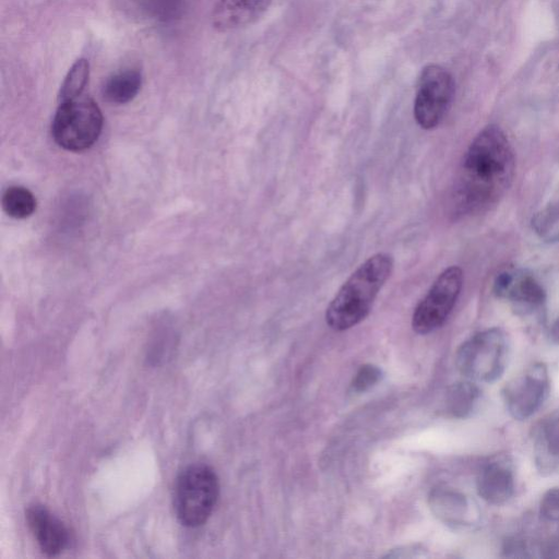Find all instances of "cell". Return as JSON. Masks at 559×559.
I'll list each match as a JSON object with an SVG mask.
<instances>
[{"instance_id":"30bf717a","label":"cell","mask_w":559,"mask_h":559,"mask_svg":"<svg viewBox=\"0 0 559 559\" xmlns=\"http://www.w3.org/2000/svg\"><path fill=\"white\" fill-rule=\"evenodd\" d=\"M25 514L28 527L44 554L57 556L69 545L68 527L45 506L32 504Z\"/></svg>"},{"instance_id":"ffe728a7","label":"cell","mask_w":559,"mask_h":559,"mask_svg":"<svg viewBox=\"0 0 559 559\" xmlns=\"http://www.w3.org/2000/svg\"><path fill=\"white\" fill-rule=\"evenodd\" d=\"M539 518L544 524L559 527V487L550 488L543 495Z\"/></svg>"},{"instance_id":"7a4b0ae2","label":"cell","mask_w":559,"mask_h":559,"mask_svg":"<svg viewBox=\"0 0 559 559\" xmlns=\"http://www.w3.org/2000/svg\"><path fill=\"white\" fill-rule=\"evenodd\" d=\"M392 270L393 258L385 252L376 253L361 263L328 306V325L335 331H345L361 322Z\"/></svg>"},{"instance_id":"7c38bea8","label":"cell","mask_w":559,"mask_h":559,"mask_svg":"<svg viewBox=\"0 0 559 559\" xmlns=\"http://www.w3.org/2000/svg\"><path fill=\"white\" fill-rule=\"evenodd\" d=\"M272 0H217L212 12L213 27L218 32H231L255 22Z\"/></svg>"},{"instance_id":"277c9868","label":"cell","mask_w":559,"mask_h":559,"mask_svg":"<svg viewBox=\"0 0 559 559\" xmlns=\"http://www.w3.org/2000/svg\"><path fill=\"white\" fill-rule=\"evenodd\" d=\"M510 342L499 328L480 331L466 340L456 353V367L468 380L492 383L499 380L509 361Z\"/></svg>"},{"instance_id":"8992f818","label":"cell","mask_w":559,"mask_h":559,"mask_svg":"<svg viewBox=\"0 0 559 559\" xmlns=\"http://www.w3.org/2000/svg\"><path fill=\"white\" fill-rule=\"evenodd\" d=\"M451 73L439 64L426 66L418 78L414 99V118L425 130L435 129L447 115L454 97Z\"/></svg>"},{"instance_id":"52a82bcc","label":"cell","mask_w":559,"mask_h":559,"mask_svg":"<svg viewBox=\"0 0 559 559\" xmlns=\"http://www.w3.org/2000/svg\"><path fill=\"white\" fill-rule=\"evenodd\" d=\"M462 285L461 267L452 265L440 273L413 312V330L418 334H428L439 329L451 313Z\"/></svg>"},{"instance_id":"3957f363","label":"cell","mask_w":559,"mask_h":559,"mask_svg":"<svg viewBox=\"0 0 559 559\" xmlns=\"http://www.w3.org/2000/svg\"><path fill=\"white\" fill-rule=\"evenodd\" d=\"M219 496V481L215 471L205 464H191L177 476L173 504L179 522L198 527L211 516Z\"/></svg>"},{"instance_id":"ba28073f","label":"cell","mask_w":559,"mask_h":559,"mask_svg":"<svg viewBox=\"0 0 559 559\" xmlns=\"http://www.w3.org/2000/svg\"><path fill=\"white\" fill-rule=\"evenodd\" d=\"M549 385L547 367L542 362L533 364L503 388L502 397L508 413L516 420L530 418L546 401Z\"/></svg>"},{"instance_id":"603a6c76","label":"cell","mask_w":559,"mask_h":559,"mask_svg":"<svg viewBox=\"0 0 559 559\" xmlns=\"http://www.w3.org/2000/svg\"><path fill=\"white\" fill-rule=\"evenodd\" d=\"M550 338L554 343L559 344V319L555 322L550 331Z\"/></svg>"},{"instance_id":"4fadbf2b","label":"cell","mask_w":559,"mask_h":559,"mask_svg":"<svg viewBox=\"0 0 559 559\" xmlns=\"http://www.w3.org/2000/svg\"><path fill=\"white\" fill-rule=\"evenodd\" d=\"M534 461L543 474L559 471V408L548 414L537 426L534 436Z\"/></svg>"},{"instance_id":"9a60e30c","label":"cell","mask_w":559,"mask_h":559,"mask_svg":"<svg viewBox=\"0 0 559 559\" xmlns=\"http://www.w3.org/2000/svg\"><path fill=\"white\" fill-rule=\"evenodd\" d=\"M432 507L444 522L463 525L468 514V501L461 492L439 489L432 496Z\"/></svg>"},{"instance_id":"8fae6325","label":"cell","mask_w":559,"mask_h":559,"mask_svg":"<svg viewBox=\"0 0 559 559\" xmlns=\"http://www.w3.org/2000/svg\"><path fill=\"white\" fill-rule=\"evenodd\" d=\"M495 293L519 307L534 309L545 300V292L530 273L522 270H506L495 281Z\"/></svg>"},{"instance_id":"7402d4cb","label":"cell","mask_w":559,"mask_h":559,"mask_svg":"<svg viewBox=\"0 0 559 559\" xmlns=\"http://www.w3.org/2000/svg\"><path fill=\"white\" fill-rule=\"evenodd\" d=\"M537 551L542 558H559V528L537 544Z\"/></svg>"},{"instance_id":"9c48e42d","label":"cell","mask_w":559,"mask_h":559,"mask_svg":"<svg viewBox=\"0 0 559 559\" xmlns=\"http://www.w3.org/2000/svg\"><path fill=\"white\" fill-rule=\"evenodd\" d=\"M476 488L479 497L493 506L507 503L515 489L512 461L497 455L485 462L478 471Z\"/></svg>"},{"instance_id":"5bb4252c","label":"cell","mask_w":559,"mask_h":559,"mask_svg":"<svg viewBox=\"0 0 559 559\" xmlns=\"http://www.w3.org/2000/svg\"><path fill=\"white\" fill-rule=\"evenodd\" d=\"M142 86V74L136 69H124L104 82L102 95L110 104L122 105L132 100Z\"/></svg>"},{"instance_id":"2e32d148","label":"cell","mask_w":559,"mask_h":559,"mask_svg":"<svg viewBox=\"0 0 559 559\" xmlns=\"http://www.w3.org/2000/svg\"><path fill=\"white\" fill-rule=\"evenodd\" d=\"M479 396L480 392L473 382H457L453 384L448 392V411L454 417H467L474 411Z\"/></svg>"},{"instance_id":"6da1fadb","label":"cell","mask_w":559,"mask_h":559,"mask_svg":"<svg viewBox=\"0 0 559 559\" xmlns=\"http://www.w3.org/2000/svg\"><path fill=\"white\" fill-rule=\"evenodd\" d=\"M514 167L504 132L497 126L484 128L463 157L455 194L459 211L478 213L495 205L511 185Z\"/></svg>"},{"instance_id":"ac0fdd59","label":"cell","mask_w":559,"mask_h":559,"mask_svg":"<svg viewBox=\"0 0 559 559\" xmlns=\"http://www.w3.org/2000/svg\"><path fill=\"white\" fill-rule=\"evenodd\" d=\"M536 234L547 241H559V192L535 215Z\"/></svg>"},{"instance_id":"d6986e66","label":"cell","mask_w":559,"mask_h":559,"mask_svg":"<svg viewBox=\"0 0 559 559\" xmlns=\"http://www.w3.org/2000/svg\"><path fill=\"white\" fill-rule=\"evenodd\" d=\"M90 76V64L84 58L76 60L69 69L59 92V100L66 102L82 95Z\"/></svg>"},{"instance_id":"e0dca14e","label":"cell","mask_w":559,"mask_h":559,"mask_svg":"<svg viewBox=\"0 0 559 559\" xmlns=\"http://www.w3.org/2000/svg\"><path fill=\"white\" fill-rule=\"evenodd\" d=\"M3 211L13 218H26L36 210V199L25 187L11 186L2 194Z\"/></svg>"},{"instance_id":"44dd1931","label":"cell","mask_w":559,"mask_h":559,"mask_svg":"<svg viewBox=\"0 0 559 559\" xmlns=\"http://www.w3.org/2000/svg\"><path fill=\"white\" fill-rule=\"evenodd\" d=\"M382 377V371L374 365H364L356 372L350 383V392L355 394L364 393L376 385Z\"/></svg>"},{"instance_id":"5b68a950","label":"cell","mask_w":559,"mask_h":559,"mask_svg":"<svg viewBox=\"0 0 559 559\" xmlns=\"http://www.w3.org/2000/svg\"><path fill=\"white\" fill-rule=\"evenodd\" d=\"M103 122L98 105L81 95L60 103L51 124L52 138L60 147L81 152L97 141Z\"/></svg>"}]
</instances>
